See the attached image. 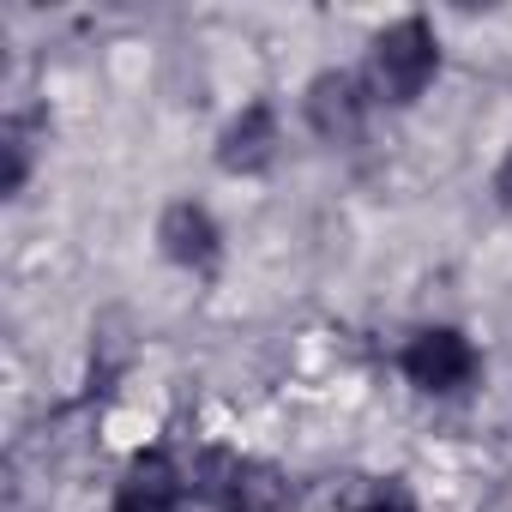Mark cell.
<instances>
[{
	"mask_svg": "<svg viewBox=\"0 0 512 512\" xmlns=\"http://www.w3.org/2000/svg\"><path fill=\"white\" fill-rule=\"evenodd\" d=\"M476 344L458 332V326H428L404 344V380L428 398H452L476 380Z\"/></svg>",
	"mask_w": 512,
	"mask_h": 512,
	"instance_id": "3957f363",
	"label": "cell"
},
{
	"mask_svg": "<svg viewBox=\"0 0 512 512\" xmlns=\"http://www.w3.org/2000/svg\"><path fill=\"white\" fill-rule=\"evenodd\" d=\"M494 193H500V205H512V151H506V163L494 169Z\"/></svg>",
	"mask_w": 512,
	"mask_h": 512,
	"instance_id": "30bf717a",
	"label": "cell"
},
{
	"mask_svg": "<svg viewBox=\"0 0 512 512\" xmlns=\"http://www.w3.org/2000/svg\"><path fill=\"white\" fill-rule=\"evenodd\" d=\"M157 241H163V253H169L175 266H187V272H199V278H211L217 260H223V229H217V217H211L205 205H193V199H175V205L163 211Z\"/></svg>",
	"mask_w": 512,
	"mask_h": 512,
	"instance_id": "5b68a950",
	"label": "cell"
},
{
	"mask_svg": "<svg viewBox=\"0 0 512 512\" xmlns=\"http://www.w3.org/2000/svg\"><path fill=\"white\" fill-rule=\"evenodd\" d=\"M25 175H31V121L19 115V121H7V193H19L25 187Z\"/></svg>",
	"mask_w": 512,
	"mask_h": 512,
	"instance_id": "ba28073f",
	"label": "cell"
},
{
	"mask_svg": "<svg viewBox=\"0 0 512 512\" xmlns=\"http://www.w3.org/2000/svg\"><path fill=\"white\" fill-rule=\"evenodd\" d=\"M368 73H374V97H386V103H416V97L434 85V73H440L434 25H428L422 13L386 25V31L374 37V61H368Z\"/></svg>",
	"mask_w": 512,
	"mask_h": 512,
	"instance_id": "7a4b0ae2",
	"label": "cell"
},
{
	"mask_svg": "<svg viewBox=\"0 0 512 512\" xmlns=\"http://www.w3.org/2000/svg\"><path fill=\"white\" fill-rule=\"evenodd\" d=\"M193 494L205 506H217V512H278L290 500V482L266 458H241V452L211 446L193 464Z\"/></svg>",
	"mask_w": 512,
	"mask_h": 512,
	"instance_id": "6da1fadb",
	"label": "cell"
},
{
	"mask_svg": "<svg viewBox=\"0 0 512 512\" xmlns=\"http://www.w3.org/2000/svg\"><path fill=\"white\" fill-rule=\"evenodd\" d=\"M350 512H416V494H410V482L386 476V482H368V494Z\"/></svg>",
	"mask_w": 512,
	"mask_h": 512,
	"instance_id": "9c48e42d",
	"label": "cell"
},
{
	"mask_svg": "<svg viewBox=\"0 0 512 512\" xmlns=\"http://www.w3.org/2000/svg\"><path fill=\"white\" fill-rule=\"evenodd\" d=\"M308 127L326 145H350L368 127V85L356 73H320L308 85Z\"/></svg>",
	"mask_w": 512,
	"mask_h": 512,
	"instance_id": "277c9868",
	"label": "cell"
},
{
	"mask_svg": "<svg viewBox=\"0 0 512 512\" xmlns=\"http://www.w3.org/2000/svg\"><path fill=\"white\" fill-rule=\"evenodd\" d=\"M181 494H187V476L157 446V452H139L127 464V476L115 488V512H181Z\"/></svg>",
	"mask_w": 512,
	"mask_h": 512,
	"instance_id": "8992f818",
	"label": "cell"
},
{
	"mask_svg": "<svg viewBox=\"0 0 512 512\" xmlns=\"http://www.w3.org/2000/svg\"><path fill=\"white\" fill-rule=\"evenodd\" d=\"M272 157H278V115H272V103H247V109L223 127L217 163H223L229 175H260V169H272Z\"/></svg>",
	"mask_w": 512,
	"mask_h": 512,
	"instance_id": "52a82bcc",
	"label": "cell"
}]
</instances>
